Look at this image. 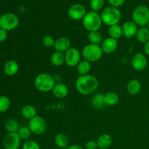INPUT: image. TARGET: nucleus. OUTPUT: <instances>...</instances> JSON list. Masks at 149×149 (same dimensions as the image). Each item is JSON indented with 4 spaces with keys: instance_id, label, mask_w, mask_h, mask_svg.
Instances as JSON below:
<instances>
[{
    "instance_id": "nucleus-29",
    "label": "nucleus",
    "mask_w": 149,
    "mask_h": 149,
    "mask_svg": "<svg viewBox=\"0 0 149 149\" xmlns=\"http://www.w3.org/2000/svg\"><path fill=\"white\" fill-rule=\"evenodd\" d=\"M6 131L9 133H14V132H17L19 128L20 127L17 121L15 119H9L6 122L5 125H4Z\"/></svg>"
},
{
    "instance_id": "nucleus-13",
    "label": "nucleus",
    "mask_w": 149,
    "mask_h": 149,
    "mask_svg": "<svg viewBox=\"0 0 149 149\" xmlns=\"http://www.w3.org/2000/svg\"><path fill=\"white\" fill-rule=\"evenodd\" d=\"M101 48L105 54H112L115 52L117 49L119 44L116 39H113L111 37H107L103 39L101 43Z\"/></svg>"
},
{
    "instance_id": "nucleus-26",
    "label": "nucleus",
    "mask_w": 149,
    "mask_h": 149,
    "mask_svg": "<svg viewBox=\"0 0 149 149\" xmlns=\"http://www.w3.org/2000/svg\"><path fill=\"white\" fill-rule=\"evenodd\" d=\"M109 37L113 38V39H116V40L120 39L122 36H123L122 26H119V24L109 26Z\"/></svg>"
},
{
    "instance_id": "nucleus-31",
    "label": "nucleus",
    "mask_w": 149,
    "mask_h": 149,
    "mask_svg": "<svg viewBox=\"0 0 149 149\" xmlns=\"http://www.w3.org/2000/svg\"><path fill=\"white\" fill-rule=\"evenodd\" d=\"M10 106V100L8 97L4 95L0 96V113L7 111Z\"/></svg>"
},
{
    "instance_id": "nucleus-20",
    "label": "nucleus",
    "mask_w": 149,
    "mask_h": 149,
    "mask_svg": "<svg viewBox=\"0 0 149 149\" xmlns=\"http://www.w3.org/2000/svg\"><path fill=\"white\" fill-rule=\"evenodd\" d=\"M55 143L56 146L60 149L67 148L69 146V139L65 134L60 132L55 137Z\"/></svg>"
},
{
    "instance_id": "nucleus-38",
    "label": "nucleus",
    "mask_w": 149,
    "mask_h": 149,
    "mask_svg": "<svg viewBox=\"0 0 149 149\" xmlns=\"http://www.w3.org/2000/svg\"><path fill=\"white\" fill-rule=\"evenodd\" d=\"M144 52H145L146 55L149 56V41L144 45Z\"/></svg>"
},
{
    "instance_id": "nucleus-14",
    "label": "nucleus",
    "mask_w": 149,
    "mask_h": 149,
    "mask_svg": "<svg viewBox=\"0 0 149 149\" xmlns=\"http://www.w3.org/2000/svg\"><path fill=\"white\" fill-rule=\"evenodd\" d=\"M122 29L123 36L127 39H132L136 36L138 30V26L133 21H127L124 23Z\"/></svg>"
},
{
    "instance_id": "nucleus-18",
    "label": "nucleus",
    "mask_w": 149,
    "mask_h": 149,
    "mask_svg": "<svg viewBox=\"0 0 149 149\" xmlns=\"http://www.w3.org/2000/svg\"><path fill=\"white\" fill-rule=\"evenodd\" d=\"M97 146L100 149H108L113 143L112 137L108 133H103L98 137L97 141Z\"/></svg>"
},
{
    "instance_id": "nucleus-37",
    "label": "nucleus",
    "mask_w": 149,
    "mask_h": 149,
    "mask_svg": "<svg viewBox=\"0 0 149 149\" xmlns=\"http://www.w3.org/2000/svg\"><path fill=\"white\" fill-rule=\"evenodd\" d=\"M7 39V31L0 28V43L4 42Z\"/></svg>"
},
{
    "instance_id": "nucleus-25",
    "label": "nucleus",
    "mask_w": 149,
    "mask_h": 149,
    "mask_svg": "<svg viewBox=\"0 0 149 149\" xmlns=\"http://www.w3.org/2000/svg\"><path fill=\"white\" fill-rule=\"evenodd\" d=\"M135 37H136L138 42L145 45L149 41V30L146 26L141 27L140 29H138Z\"/></svg>"
},
{
    "instance_id": "nucleus-11",
    "label": "nucleus",
    "mask_w": 149,
    "mask_h": 149,
    "mask_svg": "<svg viewBox=\"0 0 149 149\" xmlns=\"http://www.w3.org/2000/svg\"><path fill=\"white\" fill-rule=\"evenodd\" d=\"M147 65H148V59L146 55L141 52L135 54L131 60V65L135 71H143L147 67Z\"/></svg>"
},
{
    "instance_id": "nucleus-30",
    "label": "nucleus",
    "mask_w": 149,
    "mask_h": 149,
    "mask_svg": "<svg viewBox=\"0 0 149 149\" xmlns=\"http://www.w3.org/2000/svg\"><path fill=\"white\" fill-rule=\"evenodd\" d=\"M17 133L20 138V139L24 140V141H28V139L31 137V135L32 132L30 130L29 127L24 126L20 127Z\"/></svg>"
},
{
    "instance_id": "nucleus-15",
    "label": "nucleus",
    "mask_w": 149,
    "mask_h": 149,
    "mask_svg": "<svg viewBox=\"0 0 149 149\" xmlns=\"http://www.w3.org/2000/svg\"><path fill=\"white\" fill-rule=\"evenodd\" d=\"M71 40L69 38L66 37V36H62L55 40L54 49L56 52L65 53L71 48Z\"/></svg>"
},
{
    "instance_id": "nucleus-4",
    "label": "nucleus",
    "mask_w": 149,
    "mask_h": 149,
    "mask_svg": "<svg viewBox=\"0 0 149 149\" xmlns=\"http://www.w3.org/2000/svg\"><path fill=\"white\" fill-rule=\"evenodd\" d=\"M81 56L85 61L90 63L100 61L103 55V51L100 45L88 44L83 47L81 50Z\"/></svg>"
},
{
    "instance_id": "nucleus-9",
    "label": "nucleus",
    "mask_w": 149,
    "mask_h": 149,
    "mask_svg": "<svg viewBox=\"0 0 149 149\" xmlns=\"http://www.w3.org/2000/svg\"><path fill=\"white\" fill-rule=\"evenodd\" d=\"M81 52L77 48L71 47L65 52V63L69 67H75L81 61Z\"/></svg>"
},
{
    "instance_id": "nucleus-17",
    "label": "nucleus",
    "mask_w": 149,
    "mask_h": 149,
    "mask_svg": "<svg viewBox=\"0 0 149 149\" xmlns=\"http://www.w3.org/2000/svg\"><path fill=\"white\" fill-rule=\"evenodd\" d=\"M19 71V65L14 60L7 61L4 65V72L8 77H13Z\"/></svg>"
},
{
    "instance_id": "nucleus-32",
    "label": "nucleus",
    "mask_w": 149,
    "mask_h": 149,
    "mask_svg": "<svg viewBox=\"0 0 149 149\" xmlns=\"http://www.w3.org/2000/svg\"><path fill=\"white\" fill-rule=\"evenodd\" d=\"M42 45L45 47L48 48L54 47L55 43V40L52 36H49V35H46L44 36L42 39Z\"/></svg>"
},
{
    "instance_id": "nucleus-23",
    "label": "nucleus",
    "mask_w": 149,
    "mask_h": 149,
    "mask_svg": "<svg viewBox=\"0 0 149 149\" xmlns=\"http://www.w3.org/2000/svg\"><path fill=\"white\" fill-rule=\"evenodd\" d=\"M49 61H50L51 64L54 66H61L65 63V53L55 51L50 56Z\"/></svg>"
},
{
    "instance_id": "nucleus-21",
    "label": "nucleus",
    "mask_w": 149,
    "mask_h": 149,
    "mask_svg": "<svg viewBox=\"0 0 149 149\" xmlns=\"http://www.w3.org/2000/svg\"><path fill=\"white\" fill-rule=\"evenodd\" d=\"M105 106H114L119 103V97L114 92H108L103 97Z\"/></svg>"
},
{
    "instance_id": "nucleus-40",
    "label": "nucleus",
    "mask_w": 149,
    "mask_h": 149,
    "mask_svg": "<svg viewBox=\"0 0 149 149\" xmlns=\"http://www.w3.org/2000/svg\"><path fill=\"white\" fill-rule=\"evenodd\" d=\"M146 27L147 29H148V30H149V22H148V24H147L146 26Z\"/></svg>"
},
{
    "instance_id": "nucleus-16",
    "label": "nucleus",
    "mask_w": 149,
    "mask_h": 149,
    "mask_svg": "<svg viewBox=\"0 0 149 149\" xmlns=\"http://www.w3.org/2000/svg\"><path fill=\"white\" fill-rule=\"evenodd\" d=\"M68 92L69 91L68 87L63 83L55 84L52 90L53 95L58 99H63L66 97L68 95Z\"/></svg>"
},
{
    "instance_id": "nucleus-1",
    "label": "nucleus",
    "mask_w": 149,
    "mask_h": 149,
    "mask_svg": "<svg viewBox=\"0 0 149 149\" xmlns=\"http://www.w3.org/2000/svg\"><path fill=\"white\" fill-rule=\"evenodd\" d=\"M99 82L97 79L93 75L79 76L75 82L76 90L82 95L93 94L98 88Z\"/></svg>"
},
{
    "instance_id": "nucleus-8",
    "label": "nucleus",
    "mask_w": 149,
    "mask_h": 149,
    "mask_svg": "<svg viewBox=\"0 0 149 149\" xmlns=\"http://www.w3.org/2000/svg\"><path fill=\"white\" fill-rule=\"evenodd\" d=\"M28 127L32 133L36 135H43L47 130L46 121L40 116H36L30 119Z\"/></svg>"
},
{
    "instance_id": "nucleus-36",
    "label": "nucleus",
    "mask_w": 149,
    "mask_h": 149,
    "mask_svg": "<svg viewBox=\"0 0 149 149\" xmlns=\"http://www.w3.org/2000/svg\"><path fill=\"white\" fill-rule=\"evenodd\" d=\"M125 0H108L109 4L111 5V7H116V8L122 6L125 3Z\"/></svg>"
},
{
    "instance_id": "nucleus-41",
    "label": "nucleus",
    "mask_w": 149,
    "mask_h": 149,
    "mask_svg": "<svg viewBox=\"0 0 149 149\" xmlns=\"http://www.w3.org/2000/svg\"><path fill=\"white\" fill-rule=\"evenodd\" d=\"M51 149H60V148H51Z\"/></svg>"
},
{
    "instance_id": "nucleus-33",
    "label": "nucleus",
    "mask_w": 149,
    "mask_h": 149,
    "mask_svg": "<svg viewBox=\"0 0 149 149\" xmlns=\"http://www.w3.org/2000/svg\"><path fill=\"white\" fill-rule=\"evenodd\" d=\"M103 5H104V0H91L90 1V7L94 12L101 10Z\"/></svg>"
},
{
    "instance_id": "nucleus-22",
    "label": "nucleus",
    "mask_w": 149,
    "mask_h": 149,
    "mask_svg": "<svg viewBox=\"0 0 149 149\" xmlns=\"http://www.w3.org/2000/svg\"><path fill=\"white\" fill-rule=\"evenodd\" d=\"M20 113H21L23 117H24L25 119H29V120L37 116V111H36V108L31 105H26L23 106L21 109Z\"/></svg>"
},
{
    "instance_id": "nucleus-3",
    "label": "nucleus",
    "mask_w": 149,
    "mask_h": 149,
    "mask_svg": "<svg viewBox=\"0 0 149 149\" xmlns=\"http://www.w3.org/2000/svg\"><path fill=\"white\" fill-rule=\"evenodd\" d=\"M102 23L103 21L100 15H99L97 12H87L82 19L83 26L89 32L99 31L101 28Z\"/></svg>"
},
{
    "instance_id": "nucleus-35",
    "label": "nucleus",
    "mask_w": 149,
    "mask_h": 149,
    "mask_svg": "<svg viewBox=\"0 0 149 149\" xmlns=\"http://www.w3.org/2000/svg\"><path fill=\"white\" fill-rule=\"evenodd\" d=\"M97 148H98V146H97V141H93V140L88 141L85 143L86 149H97Z\"/></svg>"
},
{
    "instance_id": "nucleus-12",
    "label": "nucleus",
    "mask_w": 149,
    "mask_h": 149,
    "mask_svg": "<svg viewBox=\"0 0 149 149\" xmlns=\"http://www.w3.org/2000/svg\"><path fill=\"white\" fill-rule=\"evenodd\" d=\"M86 9L83 5L80 4H74L68 9V14L71 19L74 20H79L84 18L85 16Z\"/></svg>"
},
{
    "instance_id": "nucleus-34",
    "label": "nucleus",
    "mask_w": 149,
    "mask_h": 149,
    "mask_svg": "<svg viewBox=\"0 0 149 149\" xmlns=\"http://www.w3.org/2000/svg\"><path fill=\"white\" fill-rule=\"evenodd\" d=\"M22 149H41V148L37 142L31 140H28L23 143Z\"/></svg>"
},
{
    "instance_id": "nucleus-10",
    "label": "nucleus",
    "mask_w": 149,
    "mask_h": 149,
    "mask_svg": "<svg viewBox=\"0 0 149 149\" xmlns=\"http://www.w3.org/2000/svg\"><path fill=\"white\" fill-rule=\"evenodd\" d=\"M21 139L17 132L8 133L3 141V146L5 149H19Z\"/></svg>"
},
{
    "instance_id": "nucleus-27",
    "label": "nucleus",
    "mask_w": 149,
    "mask_h": 149,
    "mask_svg": "<svg viewBox=\"0 0 149 149\" xmlns=\"http://www.w3.org/2000/svg\"><path fill=\"white\" fill-rule=\"evenodd\" d=\"M87 38H88L90 44H93V45H101L102 42L103 40V36H102L101 33L99 32V31L89 32Z\"/></svg>"
},
{
    "instance_id": "nucleus-39",
    "label": "nucleus",
    "mask_w": 149,
    "mask_h": 149,
    "mask_svg": "<svg viewBox=\"0 0 149 149\" xmlns=\"http://www.w3.org/2000/svg\"><path fill=\"white\" fill-rule=\"evenodd\" d=\"M66 149H84L81 146L77 145V144H74V145H71L68 147Z\"/></svg>"
},
{
    "instance_id": "nucleus-28",
    "label": "nucleus",
    "mask_w": 149,
    "mask_h": 149,
    "mask_svg": "<svg viewBox=\"0 0 149 149\" xmlns=\"http://www.w3.org/2000/svg\"><path fill=\"white\" fill-rule=\"evenodd\" d=\"M103 97H104V95H103L102 93L95 94L91 100V103L93 107L97 109H103V106H105Z\"/></svg>"
},
{
    "instance_id": "nucleus-5",
    "label": "nucleus",
    "mask_w": 149,
    "mask_h": 149,
    "mask_svg": "<svg viewBox=\"0 0 149 149\" xmlns=\"http://www.w3.org/2000/svg\"><path fill=\"white\" fill-rule=\"evenodd\" d=\"M100 17L103 23L111 26L119 24L122 18V13L116 7H108L102 11Z\"/></svg>"
},
{
    "instance_id": "nucleus-2",
    "label": "nucleus",
    "mask_w": 149,
    "mask_h": 149,
    "mask_svg": "<svg viewBox=\"0 0 149 149\" xmlns=\"http://www.w3.org/2000/svg\"><path fill=\"white\" fill-rule=\"evenodd\" d=\"M55 84L54 77L47 73H41L38 74L34 79L35 87L42 93L52 91Z\"/></svg>"
},
{
    "instance_id": "nucleus-6",
    "label": "nucleus",
    "mask_w": 149,
    "mask_h": 149,
    "mask_svg": "<svg viewBox=\"0 0 149 149\" xmlns=\"http://www.w3.org/2000/svg\"><path fill=\"white\" fill-rule=\"evenodd\" d=\"M132 21L141 27L146 26L149 22V9L146 6L139 5L134 9L132 14Z\"/></svg>"
},
{
    "instance_id": "nucleus-19",
    "label": "nucleus",
    "mask_w": 149,
    "mask_h": 149,
    "mask_svg": "<svg viewBox=\"0 0 149 149\" xmlns=\"http://www.w3.org/2000/svg\"><path fill=\"white\" fill-rule=\"evenodd\" d=\"M142 89V84L139 80L136 79L130 80L127 85V90L131 95H136L139 94Z\"/></svg>"
},
{
    "instance_id": "nucleus-7",
    "label": "nucleus",
    "mask_w": 149,
    "mask_h": 149,
    "mask_svg": "<svg viewBox=\"0 0 149 149\" xmlns=\"http://www.w3.org/2000/svg\"><path fill=\"white\" fill-rule=\"evenodd\" d=\"M19 23L18 17L14 13H7L0 16V28L7 31L17 29Z\"/></svg>"
},
{
    "instance_id": "nucleus-24",
    "label": "nucleus",
    "mask_w": 149,
    "mask_h": 149,
    "mask_svg": "<svg viewBox=\"0 0 149 149\" xmlns=\"http://www.w3.org/2000/svg\"><path fill=\"white\" fill-rule=\"evenodd\" d=\"M92 68L91 63L89 61L83 60L79 63L78 65H77V73L79 76H85L88 75L89 73L90 72Z\"/></svg>"
}]
</instances>
